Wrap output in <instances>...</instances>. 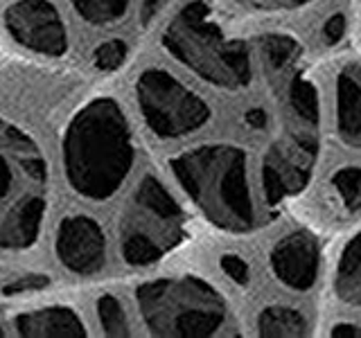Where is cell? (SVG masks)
<instances>
[{"label": "cell", "mask_w": 361, "mask_h": 338, "mask_svg": "<svg viewBox=\"0 0 361 338\" xmlns=\"http://www.w3.org/2000/svg\"><path fill=\"white\" fill-rule=\"evenodd\" d=\"M63 165L71 187L86 199L104 201L122 187L133 165V140L116 101L95 99L73 120L63 140Z\"/></svg>", "instance_id": "obj_1"}, {"label": "cell", "mask_w": 361, "mask_h": 338, "mask_svg": "<svg viewBox=\"0 0 361 338\" xmlns=\"http://www.w3.org/2000/svg\"><path fill=\"white\" fill-rule=\"evenodd\" d=\"M174 178L212 225L228 232L255 228L248 156L235 144H203L169 161Z\"/></svg>", "instance_id": "obj_2"}, {"label": "cell", "mask_w": 361, "mask_h": 338, "mask_svg": "<svg viewBox=\"0 0 361 338\" xmlns=\"http://www.w3.org/2000/svg\"><path fill=\"white\" fill-rule=\"evenodd\" d=\"M165 50L206 84L240 90L251 84L253 63L248 45L226 37L203 0H192L163 32Z\"/></svg>", "instance_id": "obj_3"}, {"label": "cell", "mask_w": 361, "mask_h": 338, "mask_svg": "<svg viewBox=\"0 0 361 338\" xmlns=\"http://www.w3.org/2000/svg\"><path fill=\"white\" fill-rule=\"evenodd\" d=\"M138 307L156 336H217L228 325L224 298L195 275L147 282L138 289Z\"/></svg>", "instance_id": "obj_4"}, {"label": "cell", "mask_w": 361, "mask_h": 338, "mask_svg": "<svg viewBox=\"0 0 361 338\" xmlns=\"http://www.w3.org/2000/svg\"><path fill=\"white\" fill-rule=\"evenodd\" d=\"M185 237V212L154 176H145L120 221V251L131 266L158 262Z\"/></svg>", "instance_id": "obj_5"}, {"label": "cell", "mask_w": 361, "mask_h": 338, "mask_svg": "<svg viewBox=\"0 0 361 338\" xmlns=\"http://www.w3.org/2000/svg\"><path fill=\"white\" fill-rule=\"evenodd\" d=\"M135 99L147 127L163 140L185 138L210 120L206 101L163 68H147L138 77Z\"/></svg>", "instance_id": "obj_6"}, {"label": "cell", "mask_w": 361, "mask_h": 338, "mask_svg": "<svg viewBox=\"0 0 361 338\" xmlns=\"http://www.w3.org/2000/svg\"><path fill=\"white\" fill-rule=\"evenodd\" d=\"M316 151L312 135H289L271 146L262 161V194L269 206L291 199L310 183Z\"/></svg>", "instance_id": "obj_7"}, {"label": "cell", "mask_w": 361, "mask_h": 338, "mask_svg": "<svg viewBox=\"0 0 361 338\" xmlns=\"http://www.w3.org/2000/svg\"><path fill=\"white\" fill-rule=\"evenodd\" d=\"M5 25L16 43L34 52L61 56L68 50L66 25L50 0H16L5 11Z\"/></svg>", "instance_id": "obj_8"}, {"label": "cell", "mask_w": 361, "mask_h": 338, "mask_svg": "<svg viewBox=\"0 0 361 338\" xmlns=\"http://www.w3.org/2000/svg\"><path fill=\"white\" fill-rule=\"evenodd\" d=\"M56 255L61 264L79 275H93L104 266L106 242L99 223L86 214L66 217L56 232Z\"/></svg>", "instance_id": "obj_9"}, {"label": "cell", "mask_w": 361, "mask_h": 338, "mask_svg": "<svg viewBox=\"0 0 361 338\" xmlns=\"http://www.w3.org/2000/svg\"><path fill=\"white\" fill-rule=\"evenodd\" d=\"M269 264L274 275L291 291H310L319 277L321 253L314 234L296 230L271 248Z\"/></svg>", "instance_id": "obj_10"}, {"label": "cell", "mask_w": 361, "mask_h": 338, "mask_svg": "<svg viewBox=\"0 0 361 338\" xmlns=\"http://www.w3.org/2000/svg\"><path fill=\"white\" fill-rule=\"evenodd\" d=\"M7 88L3 101L18 113L25 115H48L66 97L75 90V79L61 75H45V73H11L7 75Z\"/></svg>", "instance_id": "obj_11"}, {"label": "cell", "mask_w": 361, "mask_h": 338, "mask_svg": "<svg viewBox=\"0 0 361 338\" xmlns=\"http://www.w3.org/2000/svg\"><path fill=\"white\" fill-rule=\"evenodd\" d=\"M334 122L341 142L361 149V63L350 61L336 73Z\"/></svg>", "instance_id": "obj_12"}, {"label": "cell", "mask_w": 361, "mask_h": 338, "mask_svg": "<svg viewBox=\"0 0 361 338\" xmlns=\"http://www.w3.org/2000/svg\"><path fill=\"white\" fill-rule=\"evenodd\" d=\"M20 336H86L82 318L68 307H45L20 313L14 318Z\"/></svg>", "instance_id": "obj_13"}, {"label": "cell", "mask_w": 361, "mask_h": 338, "mask_svg": "<svg viewBox=\"0 0 361 338\" xmlns=\"http://www.w3.org/2000/svg\"><path fill=\"white\" fill-rule=\"evenodd\" d=\"M334 291L343 302L361 309V228L338 251L334 264Z\"/></svg>", "instance_id": "obj_14"}, {"label": "cell", "mask_w": 361, "mask_h": 338, "mask_svg": "<svg viewBox=\"0 0 361 338\" xmlns=\"http://www.w3.org/2000/svg\"><path fill=\"white\" fill-rule=\"evenodd\" d=\"M43 210H45L43 199H39V196L23 199L7 217V221L3 225V232H0V242L5 246H14V248L30 246L39 237Z\"/></svg>", "instance_id": "obj_15"}, {"label": "cell", "mask_w": 361, "mask_h": 338, "mask_svg": "<svg viewBox=\"0 0 361 338\" xmlns=\"http://www.w3.org/2000/svg\"><path fill=\"white\" fill-rule=\"evenodd\" d=\"M257 334L259 336H302L307 334L305 315L291 307H264L257 315Z\"/></svg>", "instance_id": "obj_16"}, {"label": "cell", "mask_w": 361, "mask_h": 338, "mask_svg": "<svg viewBox=\"0 0 361 338\" xmlns=\"http://www.w3.org/2000/svg\"><path fill=\"white\" fill-rule=\"evenodd\" d=\"M330 189L343 212L361 210V167L345 165L338 167L330 178Z\"/></svg>", "instance_id": "obj_17"}, {"label": "cell", "mask_w": 361, "mask_h": 338, "mask_svg": "<svg viewBox=\"0 0 361 338\" xmlns=\"http://www.w3.org/2000/svg\"><path fill=\"white\" fill-rule=\"evenodd\" d=\"M84 20L93 25H111L129 9V0H71Z\"/></svg>", "instance_id": "obj_18"}, {"label": "cell", "mask_w": 361, "mask_h": 338, "mask_svg": "<svg viewBox=\"0 0 361 338\" xmlns=\"http://www.w3.org/2000/svg\"><path fill=\"white\" fill-rule=\"evenodd\" d=\"M289 106L293 113H296L298 120L316 124V120H319L321 101H319V95H316V88L312 86V82H307V79H291Z\"/></svg>", "instance_id": "obj_19"}, {"label": "cell", "mask_w": 361, "mask_h": 338, "mask_svg": "<svg viewBox=\"0 0 361 338\" xmlns=\"http://www.w3.org/2000/svg\"><path fill=\"white\" fill-rule=\"evenodd\" d=\"M97 315L102 323V330L109 336H129V320L124 307L116 296H102L97 300Z\"/></svg>", "instance_id": "obj_20"}, {"label": "cell", "mask_w": 361, "mask_h": 338, "mask_svg": "<svg viewBox=\"0 0 361 338\" xmlns=\"http://www.w3.org/2000/svg\"><path fill=\"white\" fill-rule=\"evenodd\" d=\"M296 54H298V43L293 39L274 37L262 43V56H264L262 61L269 65L271 73H282L287 65L293 63Z\"/></svg>", "instance_id": "obj_21"}, {"label": "cell", "mask_w": 361, "mask_h": 338, "mask_svg": "<svg viewBox=\"0 0 361 338\" xmlns=\"http://www.w3.org/2000/svg\"><path fill=\"white\" fill-rule=\"evenodd\" d=\"M124 56H127V45L118 39H113V41L102 43L93 52V63L99 68V70H116V68L124 61Z\"/></svg>", "instance_id": "obj_22"}, {"label": "cell", "mask_w": 361, "mask_h": 338, "mask_svg": "<svg viewBox=\"0 0 361 338\" xmlns=\"http://www.w3.org/2000/svg\"><path fill=\"white\" fill-rule=\"evenodd\" d=\"M221 268L233 282H237V284H248V280H251V270H248V264L244 262L242 257L226 255L221 259Z\"/></svg>", "instance_id": "obj_23"}, {"label": "cell", "mask_w": 361, "mask_h": 338, "mask_svg": "<svg viewBox=\"0 0 361 338\" xmlns=\"http://www.w3.org/2000/svg\"><path fill=\"white\" fill-rule=\"evenodd\" d=\"M48 284V280L43 275H23L20 280L11 282V284L5 287L7 296H18V293H25V291H39Z\"/></svg>", "instance_id": "obj_24"}, {"label": "cell", "mask_w": 361, "mask_h": 338, "mask_svg": "<svg viewBox=\"0 0 361 338\" xmlns=\"http://www.w3.org/2000/svg\"><path fill=\"white\" fill-rule=\"evenodd\" d=\"M345 32V18L343 14H334L327 18V23L323 25V41L325 43H336L338 39L343 37Z\"/></svg>", "instance_id": "obj_25"}, {"label": "cell", "mask_w": 361, "mask_h": 338, "mask_svg": "<svg viewBox=\"0 0 361 338\" xmlns=\"http://www.w3.org/2000/svg\"><path fill=\"white\" fill-rule=\"evenodd\" d=\"M167 0H142L140 5V18H142V25H149V23L161 14V9L165 7Z\"/></svg>", "instance_id": "obj_26"}, {"label": "cell", "mask_w": 361, "mask_h": 338, "mask_svg": "<svg viewBox=\"0 0 361 338\" xmlns=\"http://www.w3.org/2000/svg\"><path fill=\"white\" fill-rule=\"evenodd\" d=\"M255 7H267V9H293L312 3V0H253Z\"/></svg>", "instance_id": "obj_27"}, {"label": "cell", "mask_w": 361, "mask_h": 338, "mask_svg": "<svg viewBox=\"0 0 361 338\" xmlns=\"http://www.w3.org/2000/svg\"><path fill=\"white\" fill-rule=\"evenodd\" d=\"M332 336L336 338H361V325H353V323H338L330 330Z\"/></svg>", "instance_id": "obj_28"}, {"label": "cell", "mask_w": 361, "mask_h": 338, "mask_svg": "<svg viewBox=\"0 0 361 338\" xmlns=\"http://www.w3.org/2000/svg\"><path fill=\"white\" fill-rule=\"evenodd\" d=\"M11 189V169L7 165V161L0 156V199H5Z\"/></svg>", "instance_id": "obj_29"}, {"label": "cell", "mask_w": 361, "mask_h": 338, "mask_svg": "<svg viewBox=\"0 0 361 338\" xmlns=\"http://www.w3.org/2000/svg\"><path fill=\"white\" fill-rule=\"evenodd\" d=\"M0 334H3V332H0Z\"/></svg>", "instance_id": "obj_30"}]
</instances>
